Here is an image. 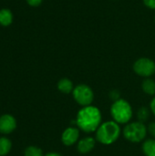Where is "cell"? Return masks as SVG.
Segmentation results:
<instances>
[{
    "mask_svg": "<svg viewBox=\"0 0 155 156\" xmlns=\"http://www.w3.org/2000/svg\"><path fill=\"white\" fill-rule=\"evenodd\" d=\"M101 112L94 106L82 107L76 117V125L85 133H93L98 130L101 124Z\"/></svg>",
    "mask_w": 155,
    "mask_h": 156,
    "instance_id": "obj_1",
    "label": "cell"
},
{
    "mask_svg": "<svg viewBox=\"0 0 155 156\" xmlns=\"http://www.w3.org/2000/svg\"><path fill=\"white\" fill-rule=\"evenodd\" d=\"M121 135L119 123L114 121H108L100 125L96 131V140L104 145L114 144Z\"/></svg>",
    "mask_w": 155,
    "mask_h": 156,
    "instance_id": "obj_2",
    "label": "cell"
},
{
    "mask_svg": "<svg viewBox=\"0 0 155 156\" xmlns=\"http://www.w3.org/2000/svg\"><path fill=\"white\" fill-rule=\"evenodd\" d=\"M111 114L114 122L119 124H124L131 121L132 117V109L127 101L119 99L112 103Z\"/></svg>",
    "mask_w": 155,
    "mask_h": 156,
    "instance_id": "obj_3",
    "label": "cell"
},
{
    "mask_svg": "<svg viewBox=\"0 0 155 156\" xmlns=\"http://www.w3.org/2000/svg\"><path fill=\"white\" fill-rule=\"evenodd\" d=\"M147 134V128L141 122H133L128 123L123 129L124 138L131 143H140L143 141Z\"/></svg>",
    "mask_w": 155,
    "mask_h": 156,
    "instance_id": "obj_4",
    "label": "cell"
},
{
    "mask_svg": "<svg viewBox=\"0 0 155 156\" xmlns=\"http://www.w3.org/2000/svg\"><path fill=\"white\" fill-rule=\"evenodd\" d=\"M74 100L82 107L91 105L94 100V93L90 87L86 84H79L76 86L72 91Z\"/></svg>",
    "mask_w": 155,
    "mask_h": 156,
    "instance_id": "obj_5",
    "label": "cell"
},
{
    "mask_svg": "<svg viewBox=\"0 0 155 156\" xmlns=\"http://www.w3.org/2000/svg\"><path fill=\"white\" fill-rule=\"evenodd\" d=\"M133 70L139 76L144 78L151 77L155 73V62L147 58H139L133 64Z\"/></svg>",
    "mask_w": 155,
    "mask_h": 156,
    "instance_id": "obj_6",
    "label": "cell"
},
{
    "mask_svg": "<svg viewBox=\"0 0 155 156\" xmlns=\"http://www.w3.org/2000/svg\"><path fill=\"white\" fill-rule=\"evenodd\" d=\"M79 129L72 126L67 128L61 135V141L63 144L66 146L73 145L79 141Z\"/></svg>",
    "mask_w": 155,
    "mask_h": 156,
    "instance_id": "obj_7",
    "label": "cell"
},
{
    "mask_svg": "<svg viewBox=\"0 0 155 156\" xmlns=\"http://www.w3.org/2000/svg\"><path fill=\"white\" fill-rule=\"evenodd\" d=\"M16 128V119L9 114H5L0 117V133L3 134H8L15 131Z\"/></svg>",
    "mask_w": 155,
    "mask_h": 156,
    "instance_id": "obj_8",
    "label": "cell"
},
{
    "mask_svg": "<svg viewBox=\"0 0 155 156\" xmlns=\"http://www.w3.org/2000/svg\"><path fill=\"white\" fill-rule=\"evenodd\" d=\"M96 144V140L93 137H85L81 140L79 141L78 143V151L80 154H88L90 152H91Z\"/></svg>",
    "mask_w": 155,
    "mask_h": 156,
    "instance_id": "obj_9",
    "label": "cell"
},
{
    "mask_svg": "<svg viewBox=\"0 0 155 156\" xmlns=\"http://www.w3.org/2000/svg\"><path fill=\"white\" fill-rule=\"evenodd\" d=\"M13 13L8 8H2L0 9V26L2 27H8L13 22Z\"/></svg>",
    "mask_w": 155,
    "mask_h": 156,
    "instance_id": "obj_10",
    "label": "cell"
},
{
    "mask_svg": "<svg viewBox=\"0 0 155 156\" xmlns=\"http://www.w3.org/2000/svg\"><path fill=\"white\" fill-rule=\"evenodd\" d=\"M58 89L60 92L65 93V94H69V93L73 91L74 86H73L72 81L69 79L64 78V79H61L58 82Z\"/></svg>",
    "mask_w": 155,
    "mask_h": 156,
    "instance_id": "obj_11",
    "label": "cell"
},
{
    "mask_svg": "<svg viewBox=\"0 0 155 156\" xmlns=\"http://www.w3.org/2000/svg\"><path fill=\"white\" fill-rule=\"evenodd\" d=\"M143 152L145 156H155V140H146L143 144Z\"/></svg>",
    "mask_w": 155,
    "mask_h": 156,
    "instance_id": "obj_12",
    "label": "cell"
},
{
    "mask_svg": "<svg viewBox=\"0 0 155 156\" xmlns=\"http://www.w3.org/2000/svg\"><path fill=\"white\" fill-rule=\"evenodd\" d=\"M12 147L10 140L6 137H0V156H5L9 154Z\"/></svg>",
    "mask_w": 155,
    "mask_h": 156,
    "instance_id": "obj_13",
    "label": "cell"
},
{
    "mask_svg": "<svg viewBox=\"0 0 155 156\" xmlns=\"http://www.w3.org/2000/svg\"><path fill=\"white\" fill-rule=\"evenodd\" d=\"M142 88H143V92L148 95H154L155 94V81L152 79L144 80L142 84Z\"/></svg>",
    "mask_w": 155,
    "mask_h": 156,
    "instance_id": "obj_14",
    "label": "cell"
},
{
    "mask_svg": "<svg viewBox=\"0 0 155 156\" xmlns=\"http://www.w3.org/2000/svg\"><path fill=\"white\" fill-rule=\"evenodd\" d=\"M149 114L150 112L146 107H142L138 110L137 112V118H138V122H141L143 123H144V122L147 121V119L149 118Z\"/></svg>",
    "mask_w": 155,
    "mask_h": 156,
    "instance_id": "obj_15",
    "label": "cell"
},
{
    "mask_svg": "<svg viewBox=\"0 0 155 156\" xmlns=\"http://www.w3.org/2000/svg\"><path fill=\"white\" fill-rule=\"evenodd\" d=\"M25 156H44L40 148L37 146H28L25 150Z\"/></svg>",
    "mask_w": 155,
    "mask_h": 156,
    "instance_id": "obj_16",
    "label": "cell"
},
{
    "mask_svg": "<svg viewBox=\"0 0 155 156\" xmlns=\"http://www.w3.org/2000/svg\"><path fill=\"white\" fill-rule=\"evenodd\" d=\"M26 3H27L30 6L36 7V6H38V5L42 3L43 0H26Z\"/></svg>",
    "mask_w": 155,
    "mask_h": 156,
    "instance_id": "obj_17",
    "label": "cell"
},
{
    "mask_svg": "<svg viewBox=\"0 0 155 156\" xmlns=\"http://www.w3.org/2000/svg\"><path fill=\"white\" fill-rule=\"evenodd\" d=\"M148 131H149V133L155 139V122H151L148 126Z\"/></svg>",
    "mask_w": 155,
    "mask_h": 156,
    "instance_id": "obj_18",
    "label": "cell"
},
{
    "mask_svg": "<svg viewBox=\"0 0 155 156\" xmlns=\"http://www.w3.org/2000/svg\"><path fill=\"white\" fill-rule=\"evenodd\" d=\"M143 3L147 7L155 9V0H143Z\"/></svg>",
    "mask_w": 155,
    "mask_h": 156,
    "instance_id": "obj_19",
    "label": "cell"
},
{
    "mask_svg": "<svg viewBox=\"0 0 155 156\" xmlns=\"http://www.w3.org/2000/svg\"><path fill=\"white\" fill-rule=\"evenodd\" d=\"M110 97L115 101L120 99V92L118 90H111L110 93Z\"/></svg>",
    "mask_w": 155,
    "mask_h": 156,
    "instance_id": "obj_20",
    "label": "cell"
},
{
    "mask_svg": "<svg viewBox=\"0 0 155 156\" xmlns=\"http://www.w3.org/2000/svg\"><path fill=\"white\" fill-rule=\"evenodd\" d=\"M150 108H151L152 112L155 115V97L152 100V101H151V103H150Z\"/></svg>",
    "mask_w": 155,
    "mask_h": 156,
    "instance_id": "obj_21",
    "label": "cell"
},
{
    "mask_svg": "<svg viewBox=\"0 0 155 156\" xmlns=\"http://www.w3.org/2000/svg\"><path fill=\"white\" fill-rule=\"evenodd\" d=\"M45 156H62L61 154H58V153H49V154H47Z\"/></svg>",
    "mask_w": 155,
    "mask_h": 156,
    "instance_id": "obj_22",
    "label": "cell"
}]
</instances>
